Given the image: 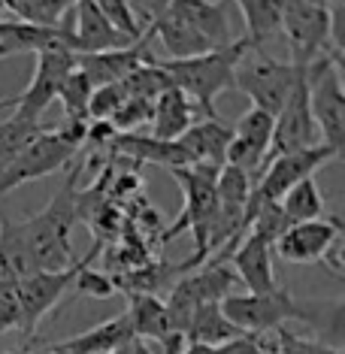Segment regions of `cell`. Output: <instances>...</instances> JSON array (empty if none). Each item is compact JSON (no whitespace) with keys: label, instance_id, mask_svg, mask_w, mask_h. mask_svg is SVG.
Masks as SVG:
<instances>
[{"label":"cell","instance_id":"cell-9","mask_svg":"<svg viewBox=\"0 0 345 354\" xmlns=\"http://www.w3.org/2000/svg\"><path fill=\"white\" fill-rule=\"evenodd\" d=\"M339 239H342V221L330 218H315L291 224L282 236L272 243L276 254L288 263H327L333 272H339Z\"/></svg>","mask_w":345,"mask_h":354},{"label":"cell","instance_id":"cell-5","mask_svg":"<svg viewBox=\"0 0 345 354\" xmlns=\"http://www.w3.org/2000/svg\"><path fill=\"white\" fill-rule=\"evenodd\" d=\"M221 312L239 333L252 336L272 333L285 327V321H309V324L318 321L315 312L297 303L285 288H276L270 294H230L221 300Z\"/></svg>","mask_w":345,"mask_h":354},{"label":"cell","instance_id":"cell-30","mask_svg":"<svg viewBox=\"0 0 345 354\" xmlns=\"http://www.w3.org/2000/svg\"><path fill=\"white\" fill-rule=\"evenodd\" d=\"M272 354H342V348L336 345H327L321 339H306V336H297L294 330L279 327L276 330V345H272Z\"/></svg>","mask_w":345,"mask_h":354},{"label":"cell","instance_id":"cell-23","mask_svg":"<svg viewBox=\"0 0 345 354\" xmlns=\"http://www.w3.org/2000/svg\"><path fill=\"white\" fill-rule=\"evenodd\" d=\"M279 209H282L288 224H303V221L324 218V194H321L315 179H303V182H297L282 200H279Z\"/></svg>","mask_w":345,"mask_h":354},{"label":"cell","instance_id":"cell-2","mask_svg":"<svg viewBox=\"0 0 345 354\" xmlns=\"http://www.w3.org/2000/svg\"><path fill=\"white\" fill-rule=\"evenodd\" d=\"M85 124L88 122H64L61 127H49L37 140H30L0 173V200L19 185L52 176L55 170H64L70 160H76L85 142Z\"/></svg>","mask_w":345,"mask_h":354},{"label":"cell","instance_id":"cell-16","mask_svg":"<svg viewBox=\"0 0 345 354\" xmlns=\"http://www.w3.org/2000/svg\"><path fill=\"white\" fill-rule=\"evenodd\" d=\"M167 15L185 21L194 30H200L215 49L234 43V34H230V19L224 3H215V0H167V6H160Z\"/></svg>","mask_w":345,"mask_h":354},{"label":"cell","instance_id":"cell-40","mask_svg":"<svg viewBox=\"0 0 345 354\" xmlns=\"http://www.w3.org/2000/svg\"><path fill=\"white\" fill-rule=\"evenodd\" d=\"M0 354H61V351H55L52 345H49V348H39V351H30V348H19V351H0Z\"/></svg>","mask_w":345,"mask_h":354},{"label":"cell","instance_id":"cell-8","mask_svg":"<svg viewBox=\"0 0 345 354\" xmlns=\"http://www.w3.org/2000/svg\"><path fill=\"white\" fill-rule=\"evenodd\" d=\"M327 28H330V6L279 0V30L288 39L294 67H309L315 58L327 55Z\"/></svg>","mask_w":345,"mask_h":354},{"label":"cell","instance_id":"cell-20","mask_svg":"<svg viewBox=\"0 0 345 354\" xmlns=\"http://www.w3.org/2000/svg\"><path fill=\"white\" fill-rule=\"evenodd\" d=\"M151 133L155 140H164V142H173L179 140L182 133L194 124V106L179 88H167L160 91L155 103H151Z\"/></svg>","mask_w":345,"mask_h":354},{"label":"cell","instance_id":"cell-42","mask_svg":"<svg viewBox=\"0 0 345 354\" xmlns=\"http://www.w3.org/2000/svg\"><path fill=\"white\" fill-rule=\"evenodd\" d=\"M3 12H6V10H3V0H0V21H3Z\"/></svg>","mask_w":345,"mask_h":354},{"label":"cell","instance_id":"cell-7","mask_svg":"<svg viewBox=\"0 0 345 354\" xmlns=\"http://www.w3.org/2000/svg\"><path fill=\"white\" fill-rule=\"evenodd\" d=\"M100 254V243H94V248L88 252L82 261H76L73 267L61 270V272H34V276L15 281V297H19V330L28 336L37 333V324L55 309V303L73 288V281L79 276V270L85 263H94V257Z\"/></svg>","mask_w":345,"mask_h":354},{"label":"cell","instance_id":"cell-25","mask_svg":"<svg viewBox=\"0 0 345 354\" xmlns=\"http://www.w3.org/2000/svg\"><path fill=\"white\" fill-rule=\"evenodd\" d=\"M245 19L248 46H263L272 34H279V0H234Z\"/></svg>","mask_w":345,"mask_h":354},{"label":"cell","instance_id":"cell-35","mask_svg":"<svg viewBox=\"0 0 345 354\" xmlns=\"http://www.w3.org/2000/svg\"><path fill=\"white\" fill-rule=\"evenodd\" d=\"M73 285L79 288V294L94 297V300H106V297L115 294V281H112V276L94 272V270H91V263H85V267L79 270V276H76Z\"/></svg>","mask_w":345,"mask_h":354},{"label":"cell","instance_id":"cell-22","mask_svg":"<svg viewBox=\"0 0 345 354\" xmlns=\"http://www.w3.org/2000/svg\"><path fill=\"white\" fill-rule=\"evenodd\" d=\"M243 336L239 330L224 318L221 303H203L191 312L188 327H185V342L191 345H206V348H218V345Z\"/></svg>","mask_w":345,"mask_h":354},{"label":"cell","instance_id":"cell-31","mask_svg":"<svg viewBox=\"0 0 345 354\" xmlns=\"http://www.w3.org/2000/svg\"><path fill=\"white\" fill-rule=\"evenodd\" d=\"M97 10L106 15V19L115 25L118 30H124L131 39H140L142 37V25H140V15L131 6V0H91Z\"/></svg>","mask_w":345,"mask_h":354},{"label":"cell","instance_id":"cell-26","mask_svg":"<svg viewBox=\"0 0 345 354\" xmlns=\"http://www.w3.org/2000/svg\"><path fill=\"white\" fill-rule=\"evenodd\" d=\"M118 88H122L124 97H136V100H151V103H155L158 94L167 91V88H173V82H170V76H167L164 70L155 64V58H151L149 64L136 67L127 79H122Z\"/></svg>","mask_w":345,"mask_h":354},{"label":"cell","instance_id":"cell-34","mask_svg":"<svg viewBox=\"0 0 345 354\" xmlns=\"http://www.w3.org/2000/svg\"><path fill=\"white\" fill-rule=\"evenodd\" d=\"M272 345H276V330L272 333H261V336L243 333L236 339L212 348L209 354H272Z\"/></svg>","mask_w":345,"mask_h":354},{"label":"cell","instance_id":"cell-21","mask_svg":"<svg viewBox=\"0 0 345 354\" xmlns=\"http://www.w3.org/2000/svg\"><path fill=\"white\" fill-rule=\"evenodd\" d=\"M127 318H131V330L136 339H158L164 342L173 330L170 312L160 297L155 294H131V306H127Z\"/></svg>","mask_w":345,"mask_h":354},{"label":"cell","instance_id":"cell-29","mask_svg":"<svg viewBox=\"0 0 345 354\" xmlns=\"http://www.w3.org/2000/svg\"><path fill=\"white\" fill-rule=\"evenodd\" d=\"M272 122H276L272 115H267V112H261V109L252 106V109H245L243 115H239V122L230 127V131H234V136H243V140H248V142H254V146H261V149L270 151Z\"/></svg>","mask_w":345,"mask_h":354},{"label":"cell","instance_id":"cell-18","mask_svg":"<svg viewBox=\"0 0 345 354\" xmlns=\"http://www.w3.org/2000/svg\"><path fill=\"white\" fill-rule=\"evenodd\" d=\"M131 339H133L131 318H127V312H122V315L103 321V324L85 330V333L70 336V339H64V342H55L52 348L61 354H112Z\"/></svg>","mask_w":345,"mask_h":354},{"label":"cell","instance_id":"cell-12","mask_svg":"<svg viewBox=\"0 0 345 354\" xmlns=\"http://www.w3.org/2000/svg\"><path fill=\"white\" fill-rule=\"evenodd\" d=\"M327 160H336V155L324 142L312 146V149H303V151H288V155L270 158L267 164H263L261 176L254 179V194L261 200H270V203H279L297 182L312 179V173H315L318 167H324Z\"/></svg>","mask_w":345,"mask_h":354},{"label":"cell","instance_id":"cell-19","mask_svg":"<svg viewBox=\"0 0 345 354\" xmlns=\"http://www.w3.org/2000/svg\"><path fill=\"white\" fill-rule=\"evenodd\" d=\"M149 34L160 39V46L167 49V55H170V61H182V58H194V55H203L215 49V46L206 39L200 30H194L191 25H185V21L173 19V15H167L164 10L155 12V19L149 15Z\"/></svg>","mask_w":345,"mask_h":354},{"label":"cell","instance_id":"cell-27","mask_svg":"<svg viewBox=\"0 0 345 354\" xmlns=\"http://www.w3.org/2000/svg\"><path fill=\"white\" fill-rule=\"evenodd\" d=\"M91 94H94V85L88 82V76L82 73L79 67H73L64 79L61 91H58V100L64 112H67V122H88V103H91Z\"/></svg>","mask_w":345,"mask_h":354},{"label":"cell","instance_id":"cell-10","mask_svg":"<svg viewBox=\"0 0 345 354\" xmlns=\"http://www.w3.org/2000/svg\"><path fill=\"white\" fill-rule=\"evenodd\" d=\"M76 67V55L67 49L58 52H39L37 55V70L34 79L19 97L10 100H0V109H15L12 115L21 118V122H34L39 124V115L49 109L52 100H58V91L64 85L67 73Z\"/></svg>","mask_w":345,"mask_h":354},{"label":"cell","instance_id":"cell-4","mask_svg":"<svg viewBox=\"0 0 345 354\" xmlns=\"http://www.w3.org/2000/svg\"><path fill=\"white\" fill-rule=\"evenodd\" d=\"M218 170L221 167H179V170H170V176L176 182L182 185V194H185V212H182V218L173 224V227L164 230V243H170L173 236H179V233L191 230L194 233V245L197 252L191 254V261H185L188 270L200 267V263L206 261V233H209V224L215 218V206H218V200H215V179H218Z\"/></svg>","mask_w":345,"mask_h":354},{"label":"cell","instance_id":"cell-43","mask_svg":"<svg viewBox=\"0 0 345 354\" xmlns=\"http://www.w3.org/2000/svg\"><path fill=\"white\" fill-rule=\"evenodd\" d=\"M6 55H10V52H6V49H3V46H0V58H6Z\"/></svg>","mask_w":345,"mask_h":354},{"label":"cell","instance_id":"cell-14","mask_svg":"<svg viewBox=\"0 0 345 354\" xmlns=\"http://www.w3.org/2000/svg\"><path fill=\"white\" fill-rule=\"evenodd\" d=\"M73 52L76 55H97V52H112V49H127L131 39L124 30H118L112 21L103 15L91 0H76L73 10Z\"/></svg>","mask_w":345,"mask_h":354},{"label":"cell","instance_id":"cell-36","mask_svg":"<svg viewBox=\"0 0 345 354\" xmlns=\"http://www.w3.org/2000/svg\"><path fill=\"white\" fill-rule=\"evenodd\" d=\"M76 6V0H34V10H30V25H46L55 28L61 25L64 15H70Z\"/></svg>","mask_w":345,"mask_h":354},{"label":"cell","instance_id":"cell-39","mask_svg":"<svg viewBox=\"0 0 345 354\" xmlns=\"http://www.w3.org/2000/svg\"><path fill=\"white\" fill-rule=\"evenodd\" d=\"M6 285H15V276H12L10 263L3 261V254H0V288H6Z\"/></svg>","mask_w":345,"mask_h":354},{"label":"cell","instance_id":"cell-38","mask_svg":"<svg viewBox=\"0 0 345 354\" xmlns=\"http://www.w3.org/2000/svg\"><path fill=\"white\" fill-rule=\"evenodd\" d=\"M3 10L12 12L19 21H28L30 10H34V0H3Z\"/></svg>","mask_w":345,"mask_h":354},{"label":"cell","instance_id":"cell-11","mask_svg":"<svg viewBox=\"0 0 345 354\" xmlns=\"http://www.w3.org/2000/svg\"><path fill=\"white\" fill-rule=\"evenodd\" d=\"M312 146H321V133H318L315 118H312V109H309L306 70H300L291 94H288V100L282 103V109H279L276 122H272V140H270L267 160L288 155V151L312 149Z\"/></svg>","mask_w":345,"mask_h":354},{"label":"cell","instance_id":"cell-28","mask_svg":"<svg viewBox=\"0 0 345 354\" xmlns=\"http://www.w3.org/2000/svg\"><path fill=\"white\" fill-rule=\"evenodd\" d=\"M43 131H49V127L34 124V122H21V118H15V115L0 122V173H3L6 164H10L30 140H37Z\"/></svg>","mask_w":345,"mask_h":354},{"label":"cell","instance_id":"cell-3","mask_svg":"<svg viewBox=\"0 0 345 354\" xmlns=\"http://www.w3.org/2000/svg\"><path fill=\"white\" fill-rule=\"evenodd\" d=\"M300 70H306V67H294L291 61L272 58V55L263 52V46H248L243 52V58L236 61L234 88H239L252 100L254 109L276 118L282 103L288 100V94H291Z\"/></svg>","mask_w":345,"mask_h":354},{"label":"cell","instance_id":"cell-15","mask_svg":"<svg viewBox=\"0 0 345 354\" xmlns=\"http://www.w3.org/2000/svg\"><path fill=\"white\" fill-rule=\"evenodd\" d=\"M230 261H234L236 279L248 288V294H270L276 291V270H272V245L267 239L254 236V233H245L239 239V245L230 252Z\"/></svg>","mask_w":345,"mask_h":354},{"label":"cell","instance_id":"cell-32","mask_svg":"<svg viewBox=\"0 0 345 354\" xmlns=\"http://www.w3.org/2000/svg\"><path fill=\"white\" fill-rule=\"evenodd\" d=\"M112 127L118 133H136L142 124L151 122V100H136V97H124V103L118 106V112L109 118Z\"/></svg>","mask_w":345,"mask_h":354},{"label":"cell","instance_id":"cell-6","mask_svg":"<svg viewBox=\"0 0 345 354\" xmlns=\"http://www.w3.org/2000/svg\"><path fill=\"white\" fill-rule=\"evenodd\" d=\"M306 91H309V109L315 118V127L321 133V142L333 149L336 158L345 151V88H342V70L321 55L306 67Z\"/></svg>","mask_w":345,"mask_h":354},{"label":"cell","instance_id":"cell-1","mask_svg":"<svg viewBox=\"0 0 345 354\" xmlns=\"http://www.w3.org/2000/svg\"><path fill=\"white\" fill-rule=\"evenodd\" d=\"M245 49L248 39H234L230 46L209 49L203 55H194V58H182V61L155 58V64L170 76L173 88H179L191 100V106L203 112V118H218L215 100H218V94L234 88V70Z\"/></svg>","mask_w":345,"mask_h":354},{"label":"cell","instance_id":"cell-37","mask_svg":"<svg viewBox=\"0 0 345 354\" xmlns=\"http://www.w3.org/2000/svg\"><path fill=\"white\" fill-rule=\"evenodd\" d=\"M6 330H19V297H15V285L0 288V333Z\"/></svg>","mask_w":345,"mask_h":354},{"label":"cell","instance_id":"cell-13","mask_svg":"<svg viewBox=\"0 0 345 354\" xmlns=\"http://www.w3.org/2000/svg\"><path fill=\"white\" fill-rule=\"evenodd\" d=\"M149 39L151 34L142 30V37L131 43L127 49H112V52H97V55H76V67L88 76V82L94 88L103 85H118L122 79H127L136 67L149 64L155 55L149 52Z\"/></svg>","mask_w":345,"mask_h":354},{"label":"cell","instance_id":"cell-24","mask_svg":"<svg viewBox=\"0 0 345 354\" xmlns=\"http://www.w3.org/2000/svg\"><path fill=\"white\" fill-rule=\"evenodd\" d=\"M0 254H3V261L10 263L15 281H21V279L39 272L37 263H34V257H30V248L25 243V233H21L19 221L6 218L3 209H0Z\"/></svg>","mask_w":345,"mask_h":354},{"label":"cell","instance_id":"cell-33","mask_svg":"<svg viewBox=\"0 0 345 354\" xmlns=\"http://www.w3.org/2000/svg\"><path fill=\"white\" fill-rule=\"evenodd\" d=\"M124 103V94L118 85H103V88H94L91 94V103H88V122H109L112 115L118 112V106Z\"/></svg>","mask_w":345,"mask_h":354},{"label":"cell","instance_id":"cell-17","mask_svg":"<svg viewBox=\"0 0 345 354\" xmlns=\"http://www.w3.org/2000/svg\"><path fill=\"white\" fill-rule=\"evenodd\" d=\"M230 140H234L230 124H224L221 118H203V122L191 124L176 142H179V149L188 155L191 167H197V164L224 167V155H227Z\"/></svg>","mask_w":345,"mask_h":354},{"label":"cell","instance_id":"cell-41","mask_svg":"<svg viewBox=\"0 0 345 354\" xmlns=\"http://www.w3.org/2000/svg\"><path fill=\"white\" fill-rule=\"evenodd\" d=\"M303 3H315V6H330V0H303Z\"/></svg>","mask_w":345,"mask_h":354}]
</instances>
